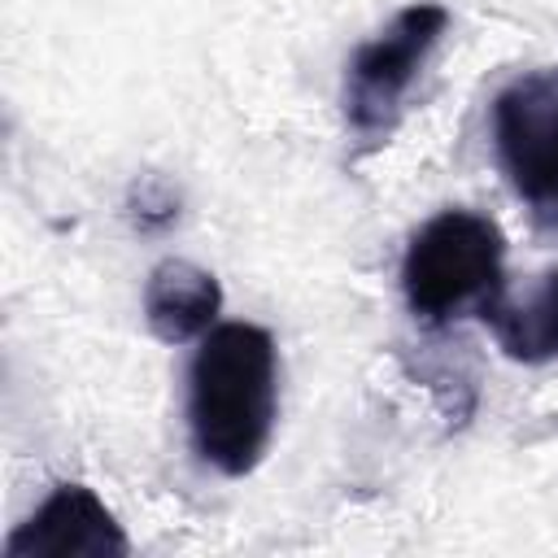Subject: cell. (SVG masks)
I'll return each mask as SVG.
<instances>
[{
  "instance_id": "6da1fadb",
  "label": "cell",
  "mask_w": 558,
  "mask_h": 558,
  "mask_svg": "<svg viewBox=\"0 0 558 558\" xmlns=\"http://www.w3.org/2000/svg\"><path fill=\"white\" fill-rule=\"evenodd\" d=\"M279 357L257 323H218L201 336L187 366V432L201 462L248 475L275 432Z\"/></svg>"
},
{
  "instance_id": "7a4b0ae2",
  "label": "cell",
  "mask_w": 558,
  "mask_h": 558,
  "mask_svg": "<svg viewBox=\"0 0 558 558\" xmlns=\"http://www.w3.org/2000/svg\"><path fill=\"white\" fill-rule=\"evenodd\" d=\"M506 235L493 218L471 209H440L427 218L401 257V292L414 318L440 327L462 318L506 283Z\"/></svg>"
},
{
  "instance_id": "3957f363",
  "label": "cell",
  "mask_w": 558,
  "mask_h": 558,
  "mask_svg": "<svg viewBox=\"0 0 558 558\" xmlns=\"http://www.w3.org/2000/svg\"><path fill=\"white\" fill-rule=\"evenodd\" d=\"M445 26H449V9L418 0V4H405L375 39H366L349 57L340 105L353 135H362L366 144H379L397 131L405 96L418 70L427 65L432 48L440 44Z\"/></svg>"
},
{
  "instance_id": "277c9868",
  "label": "cell",
  "mask_w": 558,
  "mask_h": 558,
  "mask_svg": "<svg viewBox=\"0 0 558 558\" xmlns=\"http://www.w3.org/2000/svg\"><path fill=\"white\" fill-rule=\"evenodd\" d=\"M493 144L514 196L558 231V65L527 70L493 96Z\"/></svg>"
},
{
  "instance_id": "5b68a950",
  "label": "cell",
  "mask_w": 558,
  "mask_h": 558,
  "mask_svg": "<svg viewBox=\"0 0 558 558\" xmlns=\"http://www.w3.org/2000/svg\"><path fill=\"white\" fill-rule=\"evenodd\" d=\"M126 536L105 501L83 484H57L44 506L17 523L0 558H126Z\"/></svg>"
},
{
  "instance_id": "8992f818",
  "label": "cell",
  "mask_w": 558,
  "mask_h": 558,
  "mask_svg": "<svg viewBox=\"0 0 558 558\" xmlns=\"http://www.w3.org/2000/svg\"><path fill=\"white\" fill-rule=\"evenodd\" d=\"M480 318L506 357L523 366L554 362L558 357V266L541 270L523 288L501 283L480 305Z\"/></svg>"
},
{
  "instance_id": "52a82bcc",
  "label": "cell",
  "mask_w": 558,
  "mask_h": 558,
  "mask_svg": "<svg viewBox=\"0 0 558 558\" xmlns=\"http://www.w3.org/2000/svg\"><path fill=\"white\" fill-rule=\"evenodd\" d=\"M222 310V288L187 257H161L144 279V323L157 340H201Z\"/></svg>"
},
{
  "instance_id": "ba28073f",
  "label": "cell",
  "mask_w": 558,
  "mask_h": 558,
  "mask_svg": "<svg viewBox=\"0 0 558 558\" xmlns=\"http://www.w3.org/2000/svg\"><path fill=\"white\" fill-rule=\"evenodd\" d=\"M126 218L140 231H166L179 218V192L157 174H140L126 187Z\"/></svg>"
}]
</instances>
